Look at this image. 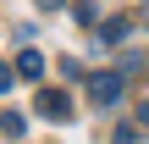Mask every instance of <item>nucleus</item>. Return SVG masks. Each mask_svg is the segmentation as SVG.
I'll return each mask as SVG.
<instances>
[{"mask_svg": "<svg viewBox=\"0 0 149 144\" xmlns=\"http://www.w3.org/2000/svg\"><path fill=\"white\" fill-rule=\"evenodd\" d=\"M122 89H127V72H94L88 78V100L105 111V105H116L122 100Z\"/></svg>", "mask_w": 149, "mask_h": 144, "instance_id": "obj_1", "label": "nucleus"}, {"mask_svg": "<svg viewBox=\"0 0 149 144\" xmlns=\"http://www.w3.org/2000/svg\"><path fill=\"white\" fill-rule=\"evenodd\" d=\"M33 111H39V117H50V122H66V117H72V100H66V89H39Z\"/></svg>", "mask_w": 149, "mask_h": 144, "instance_id": "obj_2", "label": "nucleus"}, {"mask_svg": "<svg viewBox=\"0 0 149 144\" xmlns=\"http://www.w3.org/2000/svg\"><path fill=\"white\" fill-rule=\"evenodd\" d=\"M17 72H22V78H44V55H39V50H22V55H17Z\"/></svg>", "mask_w": 149, "mask_h": 144, "instance_id": "obj_3", "label": "nucleus"}, {"mask_svg": "<svg viewBox=\"0 0 149 144\" xmlns=\"http://www.w3.org/2000/svg\"><path fill=\"white\" fill-rule=\"evenodd\" d=\"M127 28H133L127 17H116V22H105V28H100V44H122V39H127Z\"/></svg>", "mask_w": 149, "mask_h": 144, "instance_id": "obj_4", "label": "nucleus"}, {"mask_svg": "<svg viewBox=\"0 0 149 144\" xmlns=\"http://www.w3.org/2000/svg\"><path fill=\"white\" fill-rule=\"evenodd\" d=\"M0 133H6V139H22V133H28V117H22V111H6V117H0Z\"/></svg>", "mask_w": 149, "mask_h": 144, "instance_id": "obj_5", "label": "nucleus"}, {"mask_svg": "<svg viewBox=\"0 0 149 144\" xmlns=\"http://www.w3.org/2000/svg\"><path fill=\"white\" fill-rule=\"evenodd\" d=\"M72 17H77L83 28H94V22H100V11H94V0H77V6H72Z\"/></svg>", "mask_w": 149, "mask_h": 144, "instance_id": "obj_6", "label": "nucleus"}, {"mask_svg": "<svg viewBox=\"0 0 149 144\" xmlns=\"http://www.w3.org/2000/svg\"><path fill=\"white\" fill-rule=\"evenodd\" d=\"M17 78H22V72H17V67H6V61H0V94H11V83H17Z\"/></svg>", "mask_w": 149, "mask_h": 144, "instance_id": "obj_7", "label": "nucleus"}, {"mask_svg": "<svg viewBox=\"0 0 149 144\" xmlns=\"http://www.w3.org/2000/svg\"><path fill=\"white\" fill-rule=\"evenodd\" d=\"M111 144H138V133H133V128H116V139Z\"/></svg>", "mask_w": 149, "mask_h": 144, "instance_id": "obj_8", "label": "nucleus"}, {"mask_svg": "<svg viewBox=\"0 0 149 144\" xmlns=\"http://www.w3.org/2000/svg\"><path fill=\"white\" fill-rule=\"evenodd\" d=\"M138 128H149V100H138Z\"/></svg>", "mask_w": 149, "mask_h": 144, "instance_id": "obj_9", "label": "nucleus"}, {"mask_svg": "<svg viewBox=\"0 0 149 144\" xmlns=\"http://www.w3.org/2000/svg\"><path fill=\"white\" fill-rule=\"evenodd\" d=\"M39 6H44V11H61V0H39Z\"/></svg>", "mask_w": 149, "mask_h": 144, "instance_id": "obj_10", "label": "nucleus"}, {"mask_svg": "<svg viewBox=\"0 0 149 144\" xmlns=\"http://www.w3.org/2000/svg\"><path fill=\"white\" fill-rule=\"evenodd\" d=\"M144 22H149V11H144Z\"/></svg>", "mask_w": 149, "mask_h": 144, "instance_id": "obj_11", "label": "nucleus"}]
</instances>
